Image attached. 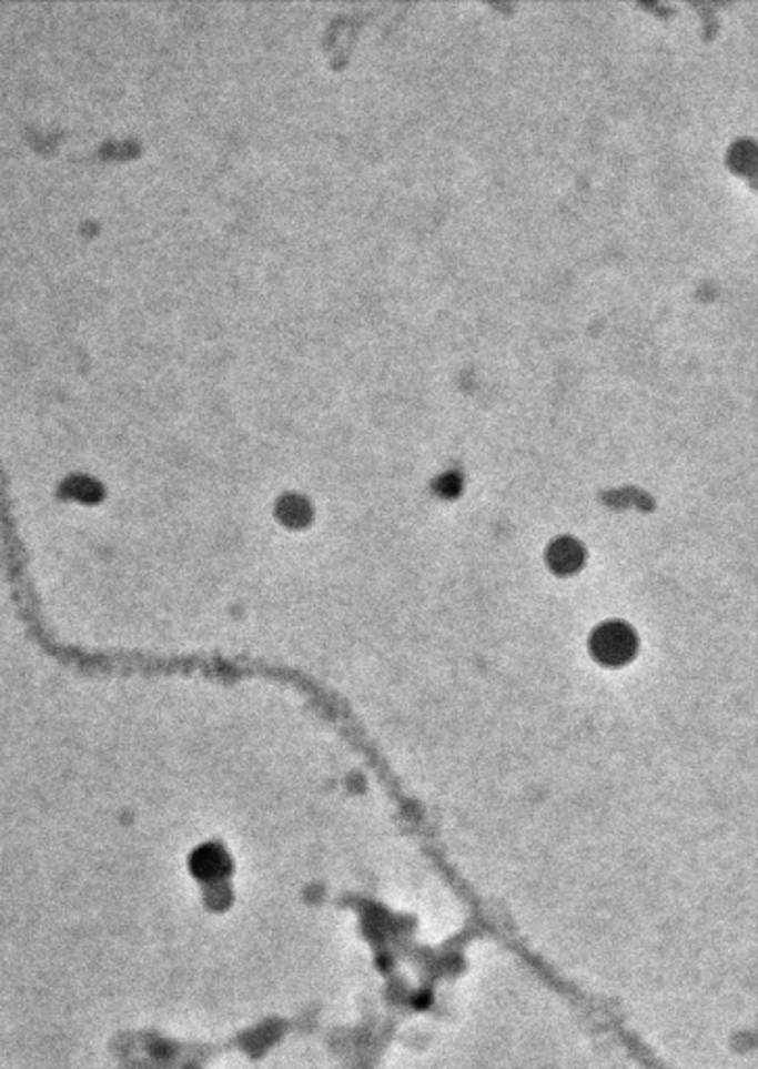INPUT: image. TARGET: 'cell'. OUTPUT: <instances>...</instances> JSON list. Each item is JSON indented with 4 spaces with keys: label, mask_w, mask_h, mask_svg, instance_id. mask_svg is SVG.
<instances>
[{
    "label": "cell",
    "mask_w": 758,
    "mask_h": 1069,
    "mask_svg": "<svg viewBox=\"0 0 758 1069\" xmlns=\"http://www.w3.org/2000/svg\"><path fill=\"white\" fill-rule=\"evenodd\" d=\"M585 564V549L573 537H560L547 547V566L560 575H573Z\"/></svg>",
    "instance_id": "obj_2"
},
{
    "label": "cell",
    "mask_w": 758,
    "mask_h": 1069,
    "mask_svg": "<svg viewBox=\"0 0 758 1069\" xmlns=\"http://www.w3.org/2000/svg\"><path fill=\"white\" fill-rule=\"evenodd\" d=\"M592 656L606 666H623L637 654V635L620 621L604 623L589 637Z\"/></svg>",
    "instance_id": "obj_1"
}]
</instances>
